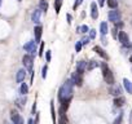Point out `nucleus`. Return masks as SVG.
Segmentation results:
<instances>
[{"instance_id": "nucleus-3", "label": "nucleus", "mask_w": 132, "mask_h": 124, "mask_svg": "<svg viewBox=\"0 0 132 124\" xmlns=\"http://www.w3.org/2000/svg\"><path fill=\"white\" fill-rule=\"evenodd\" d=\"M22 64L25 66V69L27 70H32V65H34V57L31 54H25L22 58Z\"/></svg>"}, {"instance_id": "nucleus-31", "label": "nucleus", "mask_w": 132, "mask_h": 124, "mask_svg": "<svg viewBox=\"0 0 132 124\" xmlns=\"http://www.w3.org/2000/svg\"><path fill=\"white\" fill-rule=\"evenodd\" d=\"M47 71H48V67H47V65H45V66L43 67V71H42V76H43L44 79L47 78Z\"/></svg>"}, {"instance_id": "nucleus-30", "label": "nucleus", "mask_w": 132, "mask_h": 124, "mask_svg": "<svg viewBox=\"0 0 132 124\" xmlns=\"http://www.w3.org/2000/svg\"><path fill=\"white\" fill-rule=\"evenodd\" d=\"M122 118H123V114L120 112V114H119V116H118V118L115 119V121H114V124H120V123H122Z\"/></svg>"}, {"instance_id": "nucleus-9", "label": "nucleus", "mask_w": 132, "mask_h": 124, "mask_svg": "<svg viewBox=\"0 0 132 124\" xmlns=\"http://www.w3.org/2000/svg\"><path fill=\"white\" fill-rule=\"evenodd\" d=\"M26 78V70L25 69H21L17 71V75H16V82L17 83H22Z\"/></svg>"}, {"instance_id": "nucleus-39", "label": "nucleus", "mask_w": 132, "mask_h": 124, "mask_svg": "<svg viewBox=\"0 0 132 124\" xmlns=\"http://www.w3.org/2000/svg\"><path fill=\"white\" fill-rule=\"evenodd\" d=\"M35 110H36V103H34L32 106V114H35Z\"/></svg>"}, {"instance_id": "nucleus-2", "label": "nucleus", "mask_w": 132, "mask_h": 124, "mask_svg": "<svg viewBox=\"0 0 132 124\" xmlns=\"http://www.w3.org/2000/svg\"><path fill=\"white\" fill-rule=\"evenodd\" d=\"M101 67H102V75H104L105 82H106L109 85H114V82H115V80H114V75H113V73L109 70L108 65H106V64H102Z\"/></svg>"}, {"instance_id": "nucleus-27", "label": "nucleus", "mask_w": 132, "mask_h": 124, "mask_svg": "<svg viewBox=\"0 0 132 124\" xmlns=\"http://www.w3.org/2000/svg\"><path fill=\"white\" fill-rule=\"evenodd\" d=\"M51 112H52V119H53V123L56 124V114H54V105H53V101L51 102Z\"/></svg>"}, {"instance_id": "nucleus-14", "label": "nucleus", "mask_w": 132, "mask_h": 124, "mask_svg": "<svg viewBox=\"0 0 132 124\" xmlns=\"http://www.w3.org/2000/svg\"><path fill=\"white\" fill-rule=\"evenodd\" d=\"M91 17L93 20H97V17H98V11H97V4L96 3L91 4Z\"/></svg>"}, {"instance_id": "nucleus-5", "label": "nucleus", "mask_w": 132, "mask_h": 124, "mask_svg": "<svg viewBox=\"0 0 132 124\" xmlns=\"http://www.w3.org/2000/svg\"><path fill=\"white\" fill-rule=\"evenodd\" d=\"M108 17H109V21H111V22H118V21H120L122 14H120V12H119V11L113 9V11H110V12H109Z\"/></svg>"}, {"instance_id": "nucleus-25", "label": "nucleus", "mask_w": 132, "mask_h": 124, "mask_svg": "<svg viewBox=\"0 0 132 124\" xmlns=\"http://www.w3.org/2000/svg\"><path fill=\"white\" fill-rule=\"evenodd\" d=\"M61 5H62V0H56V2H54V9H56V13L60 12Z\"/></svg>"}, {"instance_id": "nucleus-13", "label": "nucleus", "mask_w": 132, "mask_h": 124, "mask_svg": "<svg viewBox=\"0 0 132 124\" xmlns=\"http://www.w3.org/2000/svg\"><path fill=\"white\" fill-rule=\"evenodd\" d=\"M60 116H58V124H68V118H66V111L60 110L58 111Z\"/></svg>"}, {"instance_id": "nucleus-10", "label": "nucleus", "mask_w": 132, "mask_h": 124, "mask_svg": "<svg viewBox=\"0 0 132 124\" xmlns=\"http://www.w3.org/2000/svg\"><path fill=\"white\" fill-rule=\"evenodd\" d=\"M40 16H42V11H40V9H35V11L32 12V14H31V21H32L34 23L40 22Z\"/></svg>"}, {"instance_id": "nucleus-19", "label": "nucleus", "mask_w": 132, "mask_h": 124, "mask_svg": "<svg viewBox=\"0 0 132 124\" xmlns=\"http://www.w3.org/2000/svg\"><path fill=\"white\" fill-rule=\"evenodd\" d=\"M39 9L42 12H47L48 11V3H47V0H40V2H39Z\"/></svg>"}, {"instance_id": "nucleus-36", "label": "nucleus", "mask_w": 132, "mask_h": 124, "mask_svg": "<svg viewBox=\"0 0 132 124\" xmlns=\"http://www.w3.org/2000/svg\"><path fill=\"white\" fill-rule=\"evenodd\" d=\"M98 4H100V5L102 7V5L105 4V0H98Z\"/></svg>"}, {"instance_id": "nucleus-35", "label": "nucleus", "mask_w": 132, "mask_h": 124, "mask_svg": "<svg viewBox=\"0 0 132 124\" xmlns=\"http://www.w3.org/2000/svg\"><path fill=\"white\" fill-rule=\"evenodd\" d=\"M43 52H44V43H42V45H40V52H39V56H43Z\"/></svg>"}, {"instance_id": "nucleus-17", "label": "nucleus", "mask_w": 132, "mask_h": 124, "mask_svg": "<svg viewBox=\"0 0 132 124\" xmlns=\"http://www.w3.org/2000/svg\"><path fill=\"white\" fill-rule=\"evenodd\" d=\"M123 85H124V89H126L129 94H132V83H131L128 79H124V80H123Z\"/></svg>"}, {"instance_id": "nucleus-21", "label": "nucleus", "mask_w": 132, "mask_h": 124, "mask_svg": "<svg viewBox=\"0 0 132 124\" xmlns=\"http://www.w3.org/2000/svg\"><path fill=\"white\" fill-rule=\"evenodd\" d=\"M27 92H29V87H27V84L22 83V84H21V88H20V93H21L22 96H25Z\"/></svg>"}, {"instance_id": "nucleus-33", "label": "nucleus", "mask_w": 132, "mask_h": 124, "mask_svg": "<svg viewBox=\"0 0 132 124\" xmlns=\"http://www.w3.org/2000/svg\"><path fill=\"white\" fill-rule=\"evenodd\" d=\"M51 57H52V54H51V50H47V53H45V58H47V62H49V61H51Z\"/></svg>"}, {"instance_id": "nucleus-16", "label": "nucleus", "mask_w": 132, "mask_h": 124, "mask_svg": "<svg viewBox=\"0 0 132 124\" xmlns=\"http://www.w3.org/2000/svg\"><path fill=\"white\" fill-rule=\"evenodd\" d=\"M124 103H126L124 97H119V96H118V97L114 100V106H117V107H122Z\"/></svg>"}, {"instance_id": "nucleus-8", "label": "nucleus", "mask_w": 132, "mask_h": 124, "mask_svg": "<svg viewBox=\"0 0 132 124\" xmlns=\"http://www.w3.org/2000/svg\"><path fill=\"white\" fill-rule=\"evenodd\" d=\"M118 39H119V41H120L123 45H129V38H128V35H127L124 31H119Z\"/></svg>"}, {"instance_id": "nucleus-29", "label": "nucleus", "mask_w": 132, "mask_h": 124, "mask_svg": "<svg viewBox=\"0 0 132 124\" xmlns=\"http://www.w3.org/2000/svg\"><path fill=\"white\" fill-rule=\"evenodd\" d=\"M82 47H83V45H82V43H80V40H79V41H77V44H75V50H77V53H78V52H80V49H82Z\"/></svg>"}, {"instance_id": "nucleus-24", "label": "nucleus", "mask_w": 132, "mask_h": 124, "mask_svg": "<svg viewBox=\"0 0 132 124\" xmlns=\"http://www.w3.org/2000/svg\"><path fill=\"white\" fill-rule=\"evenodd\" d=\"M77 31H78V32H82V34H86V32H88V31H89V29H88V26H87V25H83V26L78 27V29H77Z\"/></svg>"}, {"instance_id": "nucleus-41", "label": "nucleus", "mask_w": 132, "mask_h": 124, "mask_svg": "<svg viewBox=\"0 0 132 124\" xmlns=\"http://www.w3.org/2000/svg\"><path fill=\"white\" fill-rule=\"evenodd\" d=\"M129 62H132V56H131V57H129Z\"/></svg>"}, {"instance_id": "nucleus-37", "label": "nucleus", "mask_w": 132, "mask_h": 124, "mask_svg": "<svg viewBox=\"0 0 132 124\" xmlns=\"http://www.w3.org/2000/svg\"><path fill=\"white\" fill-rule=\"evenodd\" d=\"M68 22L71 23V16H70V14H68Z\"/></svg>"}, {"instance_id": "nucleus-42", "label": "nucleus", "mask_w": 132, "mask_h": 124, "mask_svg": "<svg viewBox=\"0 0 132 124\" xmlns=\"http://www.w3.org/2000/svg\"><path fill=\"white\" fill-rule=\"evenodd\" d=\"M2 2H3V0H0V5H2Z\"/></svg>"}, {"instance_id": "nucleus-11", "label": "nucleus", "mask_w": 132, "mask_h": 124, "mask_svg": "<svg viewBox=\"0 0 132 124\" xmlns=\"http://www.w3.org/2000/svg\"><path fill=\"white\" fill-rule=\"evenodd\" d=\"M87 69V62L86 61H79L78 64H77V73L79 74H83Z\"/></svg>"}, {"instance_id": "nucleus-38", "label": "nucleus", "mask_w": 132, "mask_h": 124, "mask_svg": "<svg viewBox=\"0 0 132 124\" xmlns=\"http://www.w3.org/2000/svg\"><path fill=\"white\" fill-rule=\"evenodd\" d=\"M113 36H114V38H117V29H114V30H113Z\"/></svg>"}, {"instance_id": "nucleus-15", "label": "nucleus", "mask_w": 132, "mask_h": 124, "mask_svg": "<svg viewBox=\"0 0 132 124\" xmlns=\"http://www.w3.org/2000/svg\"><path fill=\"white\" fill-rule=\"evenodd\" d=\"M93 50H95V52H96V53H97L98 56H101L102 58H105V59H108V58H109V57H108V54L105 53V50H104V49H102L101 47L96 45V47H93Z\"/></svg>"}, {"instance_id": "nucleus-20", "label": "nucleus", "mask_w": 132, "mask_h": 124, "mask_svg": "<svg viewBox=\"0 0 132 124\" xmlns=\"http://www.w3.org/2000/svg\"><path fill=\"white\" fill-rule=\"evenodd\" d=\"M109 93H111V94H114V96H119V94H120V88H119V87H111V88L109 89Z\"/></svg>"}, {"instance_id": "nucleus-6", "label": "nucleus", "mask_w": 132, "mask_h": 124, "mask_svg": "<svg viewBox=\"0 0 132 124\" xmlns=\"http://www.w3.org/2000/svg\"><path fill=\"white\" fill-rule=\"evenodd\" d=\"M83 74H79V73H74L73 74V76H71V82H73V84L74 85H78V87H80L82 84H83V76H82Z\"/></svg>"}, {"instance_id": "nucleus-40", "label": "nucleus", "mask_w": 132, "mask_h": 124, "mask_svg": "<svg viewBox=\"0 0 132 124\" xmlns=\"http://www.w3.org/2000/svg\"><path fill=\"white\" fill-rule=\"evenodd\" d=\"M27 124H34V121H32L31 119H29V121H27Z\"/></svg>"}, {"instance_id": "nucleus-12", "label": "nucleus", "mask_w": 132, "mask_h": 124, "mask_svg": "<svg viewBox=\"0 0 132 124\" xmlns=\"http://www.w3.org/2000/svg\"><path fill=\"white\" fill-rule=\"evenodd\" d=\"M42 32H43V29H42V26H35V29H34V35H35V43L40 41V39H42Z\"/></svg>"}, {"instance_id": "nucleus-22", "label": "nucleus", "mask_w": 132, "mask_h": 124, "mask_svg": "<svg viewBox=\"0 0 132 124\" xmlns=\"http://www.w3.org/2000/svg\"><path fill=\"white\" fill-rule=\"evenodd\" d=\"M108 5L111 9H117L118 8V0H108Z\"/></svg>"}, {"instance_id": "nucleus-7", "label": "nucleus", "mask_w": 132, "mask_h": 124, "mask_svg": "<svg viewBox=\"0 0 132 124\" xmlns=\"http://www.w3.org/2000/svg\"><path fill=\"white\" fill-rule=\"evenodd\" d=\"M11 119H12V121L14 123V124H23V119H22V116L17 112V111H12L11 112Z\"/></svg>"}, {"instance_id": "nucleus-26", "label": "nucleus", "mask_w": 132, "mask_h": 124, "mask_svg": "<svg viewBox=\"0 0 132 124\" xmlns=\"http://www.w3.org/2000/svg\"><path fill=\"white\" fill-rule=\"evenodd\" d=\"M25 103H26V97H25V96H23L22 98H18V100H17V105H18V106L23 107V106H25Z\"/></svg>"}, {"instance_id": "nucleus-1", "label": "nucleus", "mask_w": 132, "mask_h": 124, "mask_svg": "<svg viewBox=\"0 0 132 124\" xmlns=\"http://www.w3.org/2000/svg\"><path fill=\"white\" fill-rule=\"evenodd\" d=\"M73 85L74 84H73L71 79L66 80L63 83V85L58 91V100H60V102H62V101H70L71 100V97H73Z\"/></svg>"}, {"instance_id": "nucleus-23", "label": "nucleus", "mask_w": 132, "mask_h": 124, "mask_svg": "<svg viewBox=\"0 0 132 124\" xmlns=\"http://www.w3.org/2000/svg\"><path fill=\"white\" fill-rule=\"evenodd\" d=\"M98 66H100V64H98L97 61H91L89 64H88V66H87V69L88 70H93L95 67H98Z\"/></svg>"}, {"instance_id": "nucleus-28", "label": "nucleus", "mask_w": 132, "mask_h": 124, "mask_svg": "<svg viewBox=\"0 0 132 124\" xmlns=\"http://www.w3.org/2000/svg\"><path fill=\"white\" fill-rule=\"evenodd\" d=\"M89 40H91V38H89V36H87V38H83V39L80 40V43H82V45H86V44H88V43H89Z\"/></svg>"}, {"instance_id": "nucleus-32", "label": "nucleus", "mask_w": 132, "mask_h": 124, "mask_svg": "<svg viewBox=\"0 0 132 124\" xmlns=\"http://www.w3.org/2000/svg\"><path fill=\"white\" fill-rule=\"evenodd\" d=\"M82 2H83V0H75V3H74V9H77V8L82 4Z\"/></svg>"}, {"instance_id": "nucleus-4", "label": "nucleus", "mask_w": 132, "mask_h": 124, "mask_svg": "<svg viewBox=\"0 0 132 124\" xmlns=\"http://www.w3.org/2000/svg\"><path fill=\"white\" fill-rule=\"evenodd\" d=\"M23 49H25L26 52H30L31 56L34 57V56H35V52H36V43H35L34 40H30L29 43H26V44L23 45Z\"/></svg>"}, {"instance_id": "nucleus-34", "label": "nucleus", "mask_w": 132, "mask_h": 124, "mask_svg": "<svg viewBox=\"0 0 132 124\" xmlns=\"http://www.w3.org/2000/svg\"><path fill=\"white\" fill-rule=\"evenodd\" d=\"M88 32H89V38H91V39H93V38L96 36V31H95V30H89Z\"/></svg>"}, {"instance_id": "nucleus-18", "label": "nucleus", "mask_w": 132, "mask_h": 124, "mask_svg": "<svg viewBox=\"0 0 132 124\" xmlns=\"http://www.w3.org/2000/svg\"><path fill=\"white\" fill-rule=\"evenodd\" d=\"M100 32H101V35H106L109 32V27H108V23L106 22H101V25H100Z\"/></svg>"}]
</instances>
